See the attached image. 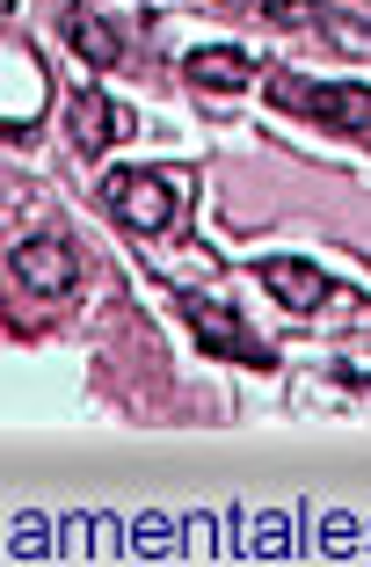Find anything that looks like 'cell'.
<instances>
[{
	"label": "cell",
	"mask_w": 371,
	"mask_h": 567,
	"mask_svg": "<svg viewBox=\"0 0 371 567\" xmlns=\"http://www.w3.org/2000/svg\"><path fill=\"white\" fill-rule=\"evenodd\" d=\"M270 102L328 124V132H371V81H299V73H277Z\"/></svg>",
	"instance_id": "1"
},
{
	"label": "cell",
	"mask_w": 371,
	"mask_h": 567,
	"mask_svg": "<svg viewBox=\"0 0 371 567\" xmlns=\"http://www.w3.org/2000/svg\"><path fill=\"white\" fill-rule=\"evenodd\" d=\"M183 320L197 328V350H219V357H234V364H255V371H270V364H277V350L248 328V320H240V306L226 299V291H183Z\"/></svg>",
	"instance_id": "2"
},
{
	"label": "cell",
	"mask_w": 371,
	"mask_h": 567,
	"mask_svg": "<svg viewBox=\"0 0 371 567\" xmlns=\"http://www.w3.org/2000/svg\"><path fill=\"white\" fill-rule=\"evenodd\" d=\"M102 212L132 234H168L175 226V175L168 167H117L102 175Z\"/></svg>",
	"instance_id": "3"
},
{
	"label": "cell",
	"mask_w": 371,
	"mask_h": 567,
	"mask_svg": "<svg viewBox=\"0 0 371 567\" xmlns=\"http://www.w3.org/2000/svg\"><path fill=\"white\" fill-rule=\"evenodd\" d=\"M8 269H16L22 291L59 299V291H73V277H81V255H73L66 234H37V240H22V248L8 255Z\"/></svg>",
	"instance_id": "4"
},
{
	"label": "cell",
	"mask_w": 371,
	"mask_h": 567,
	"mask_svg": "<svg viewBox=\"0 0 371 567\" xmlns=\"http://www.w3.org/2000/svg\"><path fill=\"white\" fill-rule=\"evenodd\" d=\"M66 124H73V146H81V153H110V146H124V138H132L138 117L124 110L117 95H95V87H87V95H73Z\"/></svg>",
	"instance_id": "5"
},
{
	"label": "cell",
	"mask_w": 371,
	"mask_h": 567,
	"mask_svg": "<svg viewBox=\"0 0 371 567\" xmlns=\"http://www.w3.org/2000/svg\"><path fill=\"white\" fill-rule=\"evenodd\" d=\"M255 277H262V291H277V306H291V313H313V306L336 291V284H328L313 262H299V255H270Z\"/></svg>",
	"instance_id": "6"
},
{
	"label": "cell",
	"mask_w": 371,
	"mask_h": 567,
	"mask_svg": "<svg viewBox=\"0 0 371 567\" xmlns=\"http://www.w3.org/2000/svg\"><path fill=\"white\" fill-rule=\"evenodd\" d=\"M66 44L81 51L87 66H124V30L110 16H95V8H73L66 16Z\"/></svg>",
	"instance_id": "7"
},
{
	"label": "cell",
	"mask_w": 371,
	"mask_h": 567,
	"mask_svg": "<svg viewBox=\"0 0 371 567\" xmlns=\"http://www.w3.org/2000/svg\"><path fill=\"white\" fill-rule=\"evenodd\" d=\"M189 81L212 87V95H234V87H248V81H255V59H248V51H234V44L189 51Z\"/></svg>",
	"instance_id": "8"
}]
</instances>
